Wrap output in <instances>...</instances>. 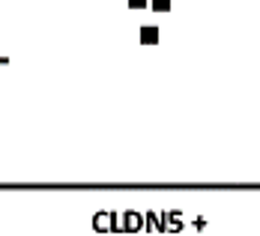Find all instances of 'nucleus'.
I'll return each instance as SVG.
<instances>
[{
	"instance_id": "obj_1",
	"label": "nucleus",
	"mask_w": 260,
	"mask_h": 236,
	"mask_svg": "<svg viewBox=\"0 0 260 236\" xmlns=\"http://www.w3.org/2000/svg\"><path fill=\"white\" fill-rule=\"evenodd\" d=\"M144 227V218L138 212H126V230H141Z\"/></svg>"
},
{
	"instance_id": "obj_4",
	"label": "nucleus",
	"mask_w": 260,
	"mask_h": 236,
	"mask_svg": "<svg viewBox=\"0 0 260 236\" xmlns=\"http://www.w3.org/2000/svg\"><path fill=\"white\" fill-rule=\"evenodd\" d=\"M132 6H144V0H132Z\"/></svg>"
},
{
	"instance_id": "obj_2",
	"label": "nucleus",
	"mask_w": 260,
	"mask_h": 236,
	"mask_svg": "<svg viewBox=\"0 0 260 236\" xmlns=\"http://www.w3.org/2000/svg\"><path fill=\"white\" fill-rule=\"evenodd\" d=\"M108 227H114V221L108 218V212H99V218H96V230H108Z\"/></svg>"
},
{
	"instance_id": "obj_3",
	"label": "nucleus",
	"mask_w": 260,
	"mask_h": 236,
	"mask_svg": "<svg viewBox=\"0 0 260 236\" xmlns=\"http://www.w3.org/2000/svg\"><path fill=\"white\" fill-rule=\"evenodd\" d=\"M156 30H153V27H150V30H144V33H141V39H144V42H156Z\"/></svg>"
}]
</instances>
